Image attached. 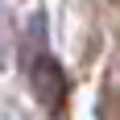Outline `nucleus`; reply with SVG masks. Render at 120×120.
I'll return each mask as SVG.
<instances>
[{
    "mask_svg": "<svg viewBox=\"0 0 120 120\" xmlns=\"http://www.w3.org/2000/svg\"><path fill=\"white\" fill-rule=\"evenodd\" d=\"M33 95H37V104L46 112L62 108V99H66V75H62V66L54 58H37L33 62Z\"/></svg>",
    "mask_w": 120,
    "mask_h": 120,
    "instance_id": "1",
    "label": "nucleus"
}]
</instances>
